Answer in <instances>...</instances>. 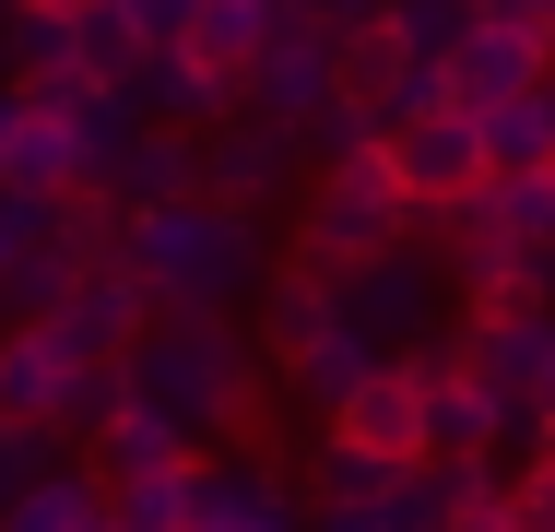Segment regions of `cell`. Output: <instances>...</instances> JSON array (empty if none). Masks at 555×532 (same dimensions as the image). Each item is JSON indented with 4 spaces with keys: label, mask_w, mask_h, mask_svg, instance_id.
Here are the masks:
<instances>
[{
    "label": "cell",
    "mask_w": 555,
    "mask_h": 532,
    "mask_svg": "<svg viewBox=\"0 0 555 532\" xmlns=\"http://www.w3.org/2000/svg\"><path fill=\"white\" fill-rule=\"evenodd\" d=\"M12 142H24V84H0V178H12Z\"/></svg>",
    "instance_id": "1f68e13d"
},
{
    "label": "cell",
    "mask_w": 555,
    "mask_h": 532,
    "mask_svg": "<svg viewBox=\"0 0 555 532\" xmlns=\"http://www.w3.org/2000/svg\"><path fill=\"white\" fill-rule=\"evenodd\" d=\"M142 60H154V48H142V36L118 24V0H95V12H72V72H83V84H107V96H130V72H142Z\"/></svg>",
    "instance_id": "ffe728a7"
},
{
    "label": "cell",
    "mask_w": 555,
    "mask_h": 532,
    "mask_svg": "<svg viewBox=\"0 0 555 532\" xmlns=\"http://www.w3.org/2000/svg\"><path fill=\"white\" fill-rule=\"evenodd\" d=\"M60 461H72V438H60V426H12V415H0V509H12L36 473H60Z\"/></svg>",
    "instance_id": "cb8c5ba5"
},
{
    "label": "cell",
    "mask_w": 555,
    "mask_h": 532,
    "mask_svg": "<svg viewBox=\"0 0 555 532\" xmlns=\"http://www.w3.org/2000/svg\"><path fill=\"white\" fill-rule=\"evenodd\" d=\"M378 166L402 178L414 213H438V202H461V190L485 178V142H473L461 106H438V118H390V130H378Z\"/></svg>",
    "instance_id": "52a82bcc"
},
{
    "label": "cell",
    "mask_w": 555,
    "mask_h": 532,
    "mask_svg": "<svg viewBox=\"0 0 555 532\" xmlns=\"http://www.w3.org/2000/svg\"><path fill=\"white\" fill-rule=\"evenodd\" d=\"M473 24H508V36H544L555 0H473Z\"/></svg>",
    "instance_id": "4dcf8cb0"
},
{
    "label": "cell",
    "mask_w": 555,
    "mask_h": 532,
    "mask_svg": "<svg viewBox=\"0 0 555 532\" xmlns=\"http://www.w3.org/2000/svg\"><path fill=\"white\" fill-rule=\"evenodd\" d=\"M378 24H390L414 60H449V48L473 36V0H378Z\"/></svg>",
    "instance_id": "7402d4cb"
},
{
    "label": "cell",
    "mask_w": 555,
    "mask_h": 532,
    "mask_svg": "<svg viewBox=\"0 0 555 532\" xmlns=\"http://www.w3.org/2000/svg\"><path fill=\"white\" fill-rule=\"evenodd\" d=\"M414 237V202H402V178L378 166V154H354V166H320L308 178V213H296V261L308 273H366L378 249H402Z\"/></svg>",
    "instance_id": "277c9868"
},
{
    "label": "cell",
    "mask_w": 555,
    "mask_h": 532,
    "mask_svg": "<svg viewBox=\"0 0 555 532\" xmlns=\"http://www.w3.org/2000/svg\"><path fill=\"white\" fill-rule=\"evenodd\" d=\"M272 24H284V0H202V12H190V60H202L214 84H248V60H260Z\"/></svg>",
    "instance_id": "ac0fdd59"
},
{
    "label": "cell",
    "mask_w": 555,
    "mask_h": 532,
    "mask_svg": "<svg viewBox=\"0 0 555 532\" xmlns=\"http://www.w3.org/2000/svg\"><path fill=\"white\" fill-rule=\"evenodd\" d=\"M532 415H555V331H544V367H532Z\"/></svg>",
    "instance_id": "d590c367"
},
{
    "label": "cell",
    "mask_w": 555,
    "mask_h": 532,
    "mask_svg": "<svg viewBox=\"0 0 555 532\" xmlns=\"http://www.w3.org/2000/svg\"><path fill=\"white\" fill-rule=\"evenodd\" d=\"M508 521H520V532H555V461H520V473H508Z\"/></svg>",
    "instance_id": "f546056e"
},
{
    "label": "cell",
    "mask_w": 555,
    "mask_h": 532,
    "mask_svg": "<svg viewBox=\"0 0 555 532\" xmlns=\"http://www.w3.org/2000/svg\"><path fill=\"white\" fill-rule=\"evenodd\" d=\"M190 12H202V0H118V24H130L142 48H190Z\"/></svg>",
    "instance_id": "f1b7e54d"
},
{
    "label": "cell",
    "mask_w": 555,
    "mask_h": 532,
    "mask_svg": "<svg viewBox=\"0 0 555 532\" xmlns=\"http://www.w3.org/2000/svg\"><path fill=\"white\" fill-rule=\"evenodd\" d=\"M248 308H260V331H248V343H260V367H308V355H320V343L343 331L332 273H308V261H272Z\"/></svg>",
    "instance_id": "8fae6325"
},
{
    "label": "cell",
    "mask_w": 555,
    "mask_h": 532,
    "mask_svg": "<svg viewBox=\"0 0 555 532\" xmlns=\"http://www.w3.org/2000/svg\"><path fill=\"white\" fill-rule=\"evenodd\" d=\"M532 308L555 319V249H532Z\"/></svg>",
    "instance_id": "e575fe53"
},
{
    "label": "cell",
    "mask_w": 555,
    "mask_h": 532,
    "mask_svg": "<svg viewBox=\"0 0 555 532\" xmlns=\"http://www.w3.org/2000/svg\"><path fill=\"white\" fill-rule=\"evenodd\" d=\"M438 84H449V106L473 118V106H508V96H532V84H555V60H544V36L473 24V36H461V48L438 60Z\"/></svg>",
    "instance_id": "7c38bea8"
},
{
    "label": "cell",
    "mask_w": 555,
    "mask_h": 532,
    "mask_svg": "<svg viewBox=\"0 0 555 532\" xmlns=\"http://www.w3.org/2000/svg\"><path fill=\"white\" fill-rule=\"evenodd\" d=\"M36 249H48V202H36V190H0V284H12Z\"/></svg>",
    "instance_id": "83f0119b"
},
{
    "label": "cell",
    "mask_w": 555,
    "mask_h": 532,
    "mask_svg": "<svg viewBox=\"0 0 555 532\" xmlns=\"http://www.w3.org/2000/svg\"><path fill=\"white\" fill-rule=\"evenodd\" d=\"M130 106H142L154 130H214L224 106H236V84H214V72H202L190 48H154V60L130 72Z\"/></svg>",
    "instance_id": "9a60e30c"
},
{
    "label": "cell",
    "mask_w": 555,
    "mask_h": 532,
    "mask_svg": "<svg viewBox=\"0 0 555 532\" xmlns=\"http://www.w3.org/2000/svg\"><path fill=\"white\" fill-rule=\"evenodd\" d=\"M202 190V130H130V154H118V178H107V202L118 213H154V202H190Z\"/></svg>",
    "instance_id": "5bb4252c"
},
{
    "label": "cell",
    "mask_w": 555,
    "mask_h": 532,
    "mask_svg": "<svg viewBox=\"0 0 555 532\" xmlns=\"http://www.w3.org/2000/svg\"><path fill=\"white\" fill-rule=\"evenodd\" d=\"M118 261L142 273V296H154V308H248V296H260V273H272V237H260V213H248V202L190 190V202L130 213Z\"/></svg>",
    "instance_id": "7a4b0ae2"
},
{
    "label": "cell",
    "mask_w": 555,
    "mask_h": 532,
    "mask_svg": "<svg viewBox=\"0 0 555 532\" xmlns=\"http://www.w3.org/2000/svg\"><path fill=\"white\" fill-rule=\"evenodd\" d=\"M332 96L366 106V118L390 130V118H438L449 84H438V60H414V48L366 12V24H332Z\"/></svg>",
    "instance_id": "5b68a950"
},
{
    "label": "cell",
    "mask_w": 555,
    "mask_h": 532,
    "mask_svg": "<svg viewBox=\"0 0 555 532\" xmlns=\"http://www.w3.org/2000/svg\"><path fill=\"white\" fill-rule=\"evenodd\" d=\"M118 379H130V403L166 426H190V438H214V426H248L260 415V343L236 331V308H154V331L118 355Z\"/></svg>",
    "instance_id": "6da1fadb"
},
{
    "label": "cell",
    "mask_w": 555,
    "mask_h": 532,
    "mask_svg": "<svg viewBox=\"0 0 555 532\" xmlns=\"http://www.w3.org/2000/svg\"><path fill=\"white\" fill-rule=\"evenodd\" d=\"M24 12H95V0H24Z\"/></svg>",
    "instance_id": "8d00e7d4"
},
{
    "label": "cell",
    "mask_w": 555,
    "mask_h": 532,
    "mask_svg": "<svg viewBox=\"0 0 555 532\" xmlns=\"http://www.w3.org/2000/svg\"><path fill=\"white\" fill-rule=\"evenodd\" d=\"M438 521H449L438 461H390V485H378V532H438Z\"/></svg>",
    "instance_id": "603a6c76"
},
{
    "label": "cell",
    "mask_w": 555,
    "mask_h": 532,
    "mask_svg": "<svg viewBox=\"0 0 555 532\" xmlns=\"http://www.w3.org/2000/svg\"><path fill=\"white\" fill-rule=\"evenodd\" d=\"M36 331H48L60 355H83V367H118V355L154 331V296H142V273L118 261V273H83V284H72L60 308L36 319Z\"/></svg>",
    "instance_id": "ba28073f"
},
{
    "label": "cell",
    "mask_w": 555,
    "mask_h": 532,
    "mask_svg": "<svg viewBox=\"0 0 555 532\" xmlns=\"http://www.w3.org/2000/svg\"><path fill=\"white\" fill-rule=\"evenodd\" d=\"M473 142H485V178H544L555 166V84H532L508 106H473Z\"/></svg>",
    "instance_id": "e0dca14e"
},
{
    "label": "cell",
    "mask_w": 555,
    "mask_h": 532,
    "mask_svg": "<svg viewBox=\"0 0 555 532\" xmlns=\"http://www.w3.org/2000/svg\"><path fill=\"white\" fill-rule=\"evenodd\" d=\"M107 521V485L83 473V461H60V473H36L12 509H0V532H95Z\"/></svg>",
    "instance_id": "d6986e66"
},
{
    "label": "cell",
    "mask_w": 555,
    "mask_h": 532,
    "mask_svg": "<svg viewBox=\"0 0 555 532\" xmlns=\"http://www.w3.org/2000/svg\"><path fill=\"white\" fill-rule=\"evenodd\" d=\"M236 532H308V521H296V497H260V509H248Z\"/></svg>",
    "instance_id": "836d02e7"
},
{
    "label": "cell",
    "mask_w": 555,
    "mask_h": 532,
    "mask_svg": "<svg viewBox=\"0 0 555 532\" xmlns=\"http://www.w3.org/2000/svg\"><path fill=\"white\" fill-rule=\"evenodd\" d=\"M284 12H308V24H366L378 0H284Z\"/></svg>",
    "instance_id": "d6a6232c"
},
{
    "label": "cell",
    "mask_w": 555,
    "mask_h": 532,
    "mask_svg": "<svg viewBox=\"0 0 555 532\" xmlns=\"http://www.w3.org/2000/svg\"><path fill=\"white\" fill-rule=\"evenodd\" d=\"M354 379H366V355H354L343 331H332V343H320V355H308V367H284V391H296V403H308V415H320V426H332V403H343V391H354Z\"/></svg>",
    "instance_id": "d4e9b609"
},
{
    "label": "cell",
    "mask_w": 555,
    "mask_h": 532,
    "mask_svg": "<svg viewBox=\"0 0 555 532\" xmlns=\"http://www.w3.org/2000/svg\"><path fill=\"white\" fill-rule=\"evenodd\" d=\"M107 521H118V532H178V521H190V473H154V485H107Z\"/></svg>",
    "instance_id": "484cf974"
},
{
    "label": "cell",
    "mask_w": 555,
    "mask_h": 532,
    "mask_svg": "<svg viewBox=\"0 0 555 532\" xmlns=\"http://www.w3.org/2000/svg\"><path fill=\"white\" fill-rule=\"evenodd\" d=\"M378 485H390V461H366V449L320 438V461H308V509H378Z\"/></svg>",
    "instance_id": "44dd1931"
},
{
    "label": "cell",
    "mask_w": 555,
    "mask_h": 532,
    "mask_svg": "<svg viewBox=\"0 0 555 532\" xmlns=\"http://www.w3.org/2000/svg\"><path fill=\"white\" fill-rule=\"evenodd\" d=\"M296 178H308V166H296V130H272V118H214V130H202V190H214V202L272 213Z\"/></svg>",
    "instance_id": "9c48e42d"
},
{
    "label": "cell",
    "mask_w": 555,
    "mask_h": 532,
    "mask_svg": "<svg viewBox=\"0 0 555 532\" xmlns=\"http://www.w3.org/2000/svg\"><path fill=\"white\" fill-rule=\"evenodd\" d=\"M118 403H130V379H118V367H72V391H60V438H95Z\"/></svg>",
    "instance_id": "4316f807"
},
{
    "label": "cell",
    "mask_w": 555,
    "mask_h": 532,
    "mask_svg": "<svg viewBox=\"0 0 555 532\" xmlns=\"http://www.w3.org/2000/svg\"><path fill=\"white\" fill-rule=\"evenodd\" d=\"M332 438L366 461H426V367H366L332 403Z\"/></svg>",
    "instance_id": "30bf717a"
},
{
    "label": "cell",
    "mask_w": 555,
    "mask_h": 532,
    "mask_svg": "<svg viewBox=\"0 0 555 532\" xmlns=\"http://www.w3.org/2000/svg\"><path fill=\"white\" fill-rule=\"evenodd\" d=\"M83 449H95V461H83L95 485H154V473H190V461H202V438H190V426L142 415V403H118V415L95 426Z\"/></svg>",
    "instance_id": "4fadbf2b"
},
{
    "label": "cell",
    "mask_w": 555,
    "mask_h": 532,
    "mask_svg": "<svg viewBox=\"0 0 555 532\" xmlns=\"http://www.w3.org/2000/svg\"><path fill=\"white\" fill-rule=\"evenodd\" d=\"M532 461H555V415H544V449H532Z\"/></svg>",
    "instance_id": "74e56055"
},
{
    "label": "cell",
    "mask_w": 555,
    "mask_h": 532,
    "mask_svg": "<svg viewBox=\"0 0 555 532\" xmlns=\"http://www.w3.org/2000/svg\"><path fill=\"white\" fill-rule=\"evenodd\" d=\"M72 367H83V355H60L36 319H12V331H0V415H12V426H60Z\"/></svg>",
    "instance_id": "2e32d148"
},
{
    "label": "cell",
    "mask_w": 555,
    "mask_h": 532,
    "mask_svg": "<svg viewBox=\"0 0 555 532\" xmlns=\"http://www.w3.org/2000/svg\"><path fill=\"white\" fill-rule=\"evenodd\" d=\"M248 118H272V130H308L320 106H332V24H308V12H284L272 36H260V60H248V84H236Z\"/></svg>",
    "instance_id": "8992f818"
},
{
    "label": "cell",
    "mask_w": 555,
    "mask_h": 532,
    "mask_svg": "<svg viewBox=\"0 0 555 532\" xmlns=\"http://www.w3.org/2000/svg\"><path fill=\"white\" fill-rule=\"evenodd\" d=\"M343 343L366 355V367H426L449 343V319H461V273H449L426 237H402V249H378L366 273H343Z\"/></svg>",
    "instance_id": "3957f363"
}]
</instances>
